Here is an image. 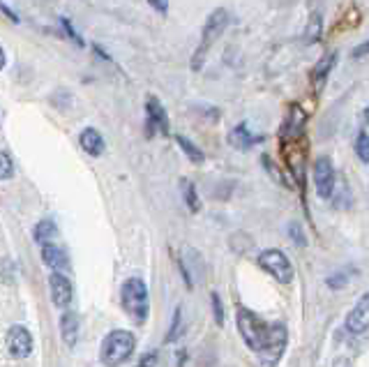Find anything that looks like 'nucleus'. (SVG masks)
I'll list each match as a JSON object with an SVG mask.
<instances>
[{"mask_svg":"<svg viewBox=\"0 0 369 367\" xmlns=\"http://www.w3.org/2000/svg\"><path fill=\"white\" fill-rule=\"evenodd\" d=\"M229 21H231V16H229V12L224 10V7H217V10H213L211 16L206 19L204 32H201L199 49L194 51V58H192V70H194V72H199L201 68H204V58L213 49L215 42L226 32V28H229Z\"/></svg>","mask_w":369,"mask_h":367,"instance_id":"nucleus-1","label":"nucleus"},{"mask_svg":"<svg viewBox=\"0 0 369 367\" xmlns=\"http://www.w3.org/2000/svg\"><path fill=\"white\" fill-rule=\"evenodd\" d=\"M134 347H137V340L130 330H113L104 337L99 356H102L104 365L118 367L134 354Z\"/></svg>","mask_w":369,"mask_h":367,"instance_id":"nucleus-2","label":"nucleus"},{"mask_svg":"<svg viewBox=\"0 0 369 367\" xmlns=\"http://www.w3.org/2000/svg\"><path fill=\"white\" fill-rule=\"evenodd\" d=\"M238 330L242 340H245V344L256 354H261L268 344V340H270V326L258 319L254 312L245 310V307L238 310Z\"/></svg>","mask_w":369,"mask_h":367,"instance_id":"nucleus-3","label":"nucleus"},{"mask_svg":"<svg viewBox=\"0 0 369 367\" xmlns=\"http://www.w3.org/2000/svg\"><path fill=\"white\" fill-rule=\"evenodd\" d=\"M123 307L137 323H144L148 316V289L144 280L130 278L123 285Z\"/></svg>","mask_w":369,"mask_h":367,"instance_id":"nucleus-4","label":"nucleus"},{"mask_svg":"<svg viewBox=\"0 0 369 367\" xmlns=\"http://www.w3.org/2000/svg\"><path fill=\"white\" fill-rule=\"evenodd\" d=\"M258 263H261V268L270 273L275 280H280L282 285H289L293 280V266L289 261V256L280 252V249H265V252L258 256Z\"/></svg>","mask_w":369,"mask_h":367,"instance_id":"nucleus-5","label":"nucleus"},{"mask_svg":"<svg viewBox=\"0 0 369 367\" xmlns=\"http://www.w3.org/2000/svg\"><path fill=\"white\" fill-rule=\"evenodd\" d=\"M284 349H287V328H284V323H273L270 340H268L263 352L258 354V358H261V367H275L277 363H280Z\"/></svg>","mask_w":369,"mask_h":367,"instance_id":"nucleus-6","label":"nucleus"},{"mask_svg":"<svg viewBox=\"0 0 369 367\" xmlns=\"http://www.w3.org/2000/svg\"><path fill=\"white\" fill-rule=\"evenodd\" d=\"M314 187L321 199H330L334 192V166L330 157H318L314 162Z\"/></svg>","mask_w":369,"mask_h":367,"instance_id":"nucleus-7","label":"nucleus"},{"mask_svg":"<svg viewBox=\"0 0 369 367\" xmlns=\"http://www.w3.org/2000/svg\"><path fill=\"white\" fill-rule=\"evenodd\" d=\"M146 113H148V120H146L148 137H153L155 132H162L164 137L169 135V116H166V109H164L162 102H159L155 95H148Z\"/></svg>","mask_w":369,"mask_h":367,"instance_id":"nucleus-8","label":"nucleus"},{"mask_svg":"<svg viewBox=\"0 0 369 367\" xmlns=\"http://www.w3.org/2000/svg\"><path fill=\"white\" fill-rule=\"evenodd\" d=\"M284 157H287V166L291 169L293 178L300 182L303 187L305 182V157H307V148H300V139L293 141H284Z\"/></svg>","mask_w":369,"mask_h":367,"instance_id":"nucleus-9","label":"nucleus"},{"mask_svg":"<svg viewBox=\"0 0 369 367\" xmlns=\"http://www.w3.org/2000/svg\"><path fill=\"white\" fill-rule=\"evenodd\" d=\"M305 123H307V116H305V111L300 109L298 104H291L287 120H284L282 130H280V137H282V141H293V139H300V137H303Z\"/></svg>","mask_w":369,"mask_h":367,"instance_id":"nucleus-10","label":"nucleus"},{"mask_svg":"<svg viewBox=\"0 0 369 367\" xmlns=\"http://www.w3.org/2000/svg\"><path fill=\"white\" fill-rule=\"evenodd\" d=\"M346 330L354 335H363L369 330V294L358 300V305L346 316Z\"/></svg>","mask_w":369,"mask_h":367,"instance_id":"nucleus-11","label":"nucleus"},{"mask_svg":"<svg viewBox=\"0 0 369 367\" xmlns=\"http://www.w3.org/2000/svg\"><path fill=\"white\" fill-rule=\"evenodd\" d=\"M7 349L12 358H26L32 352V337L23 326H14L7 335Z\"/></svg>","mask_w":369,"mask_h":367,"instance_id":"nucleus-12","label":"nucleus"},{"mask_svg":"<svg viewBox=\"0 0 369 367\" xmlns=\"http://www.w3.org/2000/svg\"><path fill=\"white\" fill-rule=\"evenodd\" d=\"M49 285H51V298L56 307H70L72 303V285L70 280L65 278L63 273H54L51 278H49Z\"/></svg>","mask_w":369,"mask_h":367,"instance_id":"nucleus-13","label":"nucleus"},{"mask_svg":"<svg viewBox=\"0 0 369 367\" xmlns=\"http://www.w3.org/2000/svg\"><path fill=\"white\" fill-rule=\"evenodd\" d=\"M334 63H337V51H328L321 58V61L316 63V68L312 70V83H314L316 93H321V90H323L325 81H328V74L334 68Z\"/></svg>","mask_w":369,"mask_h":367,"instance_id":"nucleus-14","label":"nucleus"},{"mask_svg":"<svg viewBox=\"0 0 369 367\" xmlns=\"http://www.w3.org/2000/svg\"><path fill=\"white\" fill-rule=\"evenodd\" d=\"M258 141H263V137L251 135V130L247 127V123L236 125V127L231 130V135H229V144L236 150H249L251 146H256Z\"/></svg>","mask_w":369,"mask_h":367,"instance_id":"nucleus-15","label":"nucleus"},{"mask_svg":"<svg viewBox=\"0 0 369 367\" xmlns=\"http://www.w3.org/2000/svg\"><path fill=\"white\" fill-rule=\"evenodd\" d=\"M79 144H81V148L86 150L88 155H92V157H99L104 153V148H106V144H104V137L99 135V132L95 130V127H86L79 135Z\"/></svg>","mask_w":369,"mask_h":367,"instance_id":"nucleus-16","label":"nucleus"},{"mask_svg":"<svg viewBox=\"0 0 369 367\" xmlns=\"http://www.w3.org/2000/svg\"><path fill=\"white\" fill-rule=\"evenodd\" d=\"M42 259H44L46 266H51L54 270H67L70 268V259L67 252L61 247H56L51 243H42Z\"/></svg>","mask_w":369,"mask_h":367,"instance_id":"nucleus-17","label":"nucleus"},{"mask_svg":"<svg viewBox=\"0 0 369 367\" xmlns=\"http://www.w3.org/2000/svg\"><path fill=\"white\" fill-rule=\"evenodd\" d=\"M61 332H63V340L65 344L74 347L79 340V316L74 312H65L63 319H61Z\"/></svg>","mask_w":369,"mask_h":367,"instance_id":"nucleus-18","label":"nucleus"},{"mask_svg":"<svg viewBox=\"0 0 369 367\" xmlns=\"http://www.w3.org/2000/svg\"><path fill=\"white\" fill-rule=\"evenodd\" d=\"M323 35V14L321 12H312L309 14V21H307V28H305V44H316L318 39Z\"/></svg>","mask_w":369,"mask_h":367,"instance_id":"nucleus-19","label":"nucleus"},{"mask_svg":"<svg viewBox=\"0 0 369 367\" xmlns=\"http://www.w3.org/2000/svg\"><path fill=\"white\" fill-rule=\"evenodd\" d=\"M180 189H182V199H184V204H187L189 211H192V213H199V211H201V201H199V194H196L194 182L187 180V178H182V180H180Z\"/></svg>","mask_w":369,"mask_h":367,"instance_id":"nucleus-20","label":"nucleus"},{"mask_svg":"<svg viewBox=\"0 0 369 367\" xmlns=\"http://www.w3.org/2000/svg\"><path fill=\"white\" fill-rule=\"evenodd\" d=\"M175 141H178V146L184 150V155H187L189 157V160L192 162H194V164H201V162H204L206 160V155H204V150H201L196 144H192V141L187 139V137H182V135H178V137H175Z\"/></svg>","mask_w":369,"mask_h":367,"instance_id":"nucleus-21","label":"nucleus"},{"mask_svg":"<svg viewBox=\"0 0 369 367\" xmlns=\"http://www.w3.org/2000/svg\"><path fill=\"white\" fill-rule=\"evenodd\" d=\"M56 224L51 220H42L37 227H35V240H39V243H46L49 238L56 236Z\"/></svg>","mask_w":369,"mask_h":367,"instance_id":"nucleus-22","label":"nucleus"},{"mask_svg":"<svg viewBox=\"0 0 369 367\" xmlns=\"http://www.w3.org/2000/svg\"><path fill=\"white\" fill-rule=\"evenodd\" d=\"M356 155L360 157V162L369 164V135L367 132H360L356 139Z\"/></svg>","mask_w":369,"mask_h":367,"instance_id":"nucleus-23","label":"nucleus"},{"mask_svg":"<svg viewBox=\"0 0 369 367\" xmlns=\"http://www.w3.org/2000/svg\"><path fill=\"white\" fill-rule=\"evenodd\" d=\"M14 176V162L12 157L0 150V180H7Z\"/></svg>","mask_w":369,"mask_h":367,"instance_id":"nucleus-24","label":"nucleus"},{"mask_svg":"<svg viewBox=\"0 0 369 367\" xmlns=\"http://www.w3.org/2000/svg\"><path fill=\"white\" fill-rule=\"evenodd\" d=\"M261 162L265 164V169H268V173H270V176H273V180H275V182H280V185H282V182H284V185H291V182H289L287 178H284V173H282V171L277 169V166L273 164L270 157L263 155V157H261Z\"/></svg>","mask_w":369,"mask_h":367,"instance_id":"nucleus-25","label":"nucleus"},{"mask_svg":"<svg viewBox=\"0 0 369 367\" xmlns=\"http://www.w3.org/2000/svg\"><path fill=\"white\" fill-rule=\"evenodd\" d=\"M182 335V310L178 307L175 310V314H173V326H171V332L166 335V342H175Z\"/></svg>","mask_w":369,"mask_h":367,"instance_id":"nucleus-26","label":"nucleus"},{"mask_svg":"<svg viewBox=\"0 0 369 367\" xmlns=\"http://www.w3.org/2000/svg\"><path fill=\"white\" fill-rule=\"evenodd\" d=\"M61 26L65 28V32H67V37H70V39H74V42H77V44H79V46H83V37L79 35V32H77V30H74V26H72V21H70V19H67V16H61Z\"/></svg>","mask_w":369,"mask_h":367,"instance_id":"nucleus-27","label":"nucleus"},{"mask_svg":"<svg viewBox=\"0 0 369 367\" xmlns=\"http://www.w3.org/2000/svg\"><path fill=\"white\" fill-rule=\"evenodd\" d=\"M213 312H215V321H217V326H222L224 323V307H222V300L217 294H213Z\"/></svg>","mask_w":369,"mask_h":367,"instance_id":"nucleus-28","label":"nucleus"},{"mask_svg":"<svg viewBox=\"0 0 369 367\" xmlns=\"http://www.w3.org/2000/svg\"><path fill=\"white\" fill-rule=\"evenodd\" d=\"M289 231H291V238H293V243H296V245H303V247L307 245V238L303 236V229H300L296 222H293V224H289Z\"/></svg>","mask_w":369,"mask_h":367,"instance_id":"nucleus-29","label":"nucleus"},{"mask_svg":"<svg viewBox=\"0 0 369 367\" xmlns=\"http://www.w3.org/2000/svg\"><path fill=\"white\" fill-rule=\"evenodd\" d=\"M137 367H157V354L155 352H150V354H144L139 358V363Z\"/></svg>","mask_w":369,"mask_h":367,"instance_id":"nucleus-30","label":"nucleus"},{"mask_svg":"<svg viewBox=\"0 0 369 367\" xmlns=\"http://www.w3.org/2000/svg\"><path fill=\"white\" fill-rule=\"evenodd\" d=\"M369 56V39H365L363 44H358L354 51H351V58H356V61H360V58Z\"/></svg>","mask_w":369,"mask_h":367,"instance_id":"nucleus-31","label":"nucleus"},{"mask_svg":"<svg viewBox=\"0 0 369 367\" xmlns=\"http://www.w3.org/2000/svg\"><path fill=\"white\" fill-rule=\"evenodd\" d=\"M148 3L153 5L159 14H166V10H169V0H148Z\"/></svg>","mask_w":369,"mask_h":367,"instance_id":"nucleus-32","label":"nucleus"},{"mask_svg":"<svg viewBox=\"0 0 369 367\" xmlns=\"http://www.w3.org/2000/svg\"><path fill=\"white\" fill-rule=\"evenodd\" d=\"M0 10H3V12H5L7 16H10V19H12L14 23H16V21H19V16H16V14H14V12L10 10V7H7V5H5V3H0Z\"/></svg>","mask_w":369,"mask_h":367,"instance_id":"nucleus-33","label":"nucleus"},{"mask_svg":"<svg viewBox=\"0 0 369 367\" xmlns=\"http://www.w3.org/2000/svg\"><path fill=\"white\" fill-rule=\"evenodd\" d=\"M5 63H7V61H5V51H3V46H0V70L5 68Z\"/></svg>","mask_w":369,"mask_h":367,"instance_id":"nucleus-34","label":"nucleus"},{"mask_svg":"<svg viewBox=\"0 0 369 367\" xmlns=\"http://www.w3.org/2000/svg\"><path fill=\"white\" fill-rule=\"evenodd\" d=\"M363 123H365V125H369V106H367V109L363 111Z\"/></svg>","mask_w":369,"mask_h":367,"instance_id":"nucleus-35","label":"nucleus"}]
</instances>
